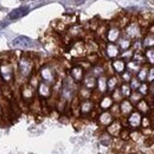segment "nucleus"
Segmentation results:
<instances>
[{
	"mask_svg": "<svg viewBox=\"0 0 154 154\" xmlns=\"http://www.w3.org/2000/svg\"><path fill=\"white\" fill-rule=\"evenodd\" d=\"M19 71L24 77L30 76L33 71V62L27 57H23L19 60Z\"/></svg>",
	"mask_w": 154,
	"mask_h": 154,
	"instance_id": "obj_1",
	"label": "nucleus"
},
{
	"mask_svg": "<svg viewBox=\"0 0 154 154\" xmlns=\"http://www.w3.org/2000/svg\"><path fill=\"white\" fill-rule=\"evenodd\" d=\"M40 77L44 83L54 84L55 83V70L50 65H44L40 69Z\"/></svg>",
	"mask_w": 154,
	"mask_h": 154,
	"instance_id": "obj_2",
	"label": "nucleus"
},
{
	"mask_svg": "<svg viewBox=\"0 0 154 154\" xmlns=\"http://www.w3.org/2000/svg\"><path fill=\"white\" fill-rule=\"evenodd\" d=\"M0 76L2 77V79L6 83H10L13 79L14 71H13V68L10 63H2L0 65Z\"/></svg>",
	"mask_w": 154,
	"mask_h": 154,
	"instance_id": "obj_3",
	"label": "nucleus"
},
{
	"mask_svg": "<svg viewBox=\"0 0 154 154\" xmlns=\"http://www.w3.org/2000/svg\"><path fill=\"white\" fill-rule=\"evenodd\" d=\"M12 45L14 48H18V49H29V48H31L33 45V43H32V40L29 38V37L19 36V37L13 39Z\"/></svg>",
	"mask_w": 154,
	"mask_h": 154,
	"instance_id": "obj_4",
	"label": "nucleus"
},
{
	"mask_svg": "<svg viewBox=\"0 0 154 154\" xmlns=\"http://www.w3.org/2000/svg\"><path fill=\"white\" fill-rule=\"evenodd\" d=\"M141 120H142V115L141 113L139 112H132L129 115H128V119H127V122H128V126L131 128H139L141 127Z\"/></svg>",
	"mask_w": 154,
	"mask_h": 154,
	"instance_id": "obj_5",
	"label": "nucleus"
},
{
	"mask_svg": "<svg viewBox=\"0 0 154 154\" xmlns=\"http://www.w3.org/2000/svg\"><path fill=\"white\" fill-rule=\"evenodd\" d=\"M29 11H30V8H29L27 6L18 7V8H16V10H13V11L10 12V14H8V19H11V20L19 19V18H21V17L26 16V14L29 13Z\"/></svg>",
	"mask_w": 154,
	"mask_h": 154,
	"instance_id": "obj_6",
	"label": "nucleus"
},
{
	"mask_svg": "<svg viewBox=\"0 0 154 154\" xmlns=\"http://www.w3.org/2000/svg\"><path fill=\"white\" fill-rule=\"evenodd\" d=\"M35 88L32 87V85H30V84H25L24 87H23V89H21V96L26 101V102H31L32 100H33V97H35Z\"/></svg>",
	"mask_w": 154,
	"mask_h": 154,
	"instance_id": "obj_7",
	"label": "nucleus"
},
{
	"mask_svg": "<svg viewBox=\"0 0 154 154\" xmlns=\"http://www.w3.org/2000/svg\"><path fill=\"white\" fill-rule=\"evenodd\" d=\"M107 131H108V134L112 135V136H119L121 131H122V125L119 120H114L108 127H107Z\"/></svg>",
	"mask_w": 154,
	"mask_h": 154,
	"instance_id": "obj_8",
	"label": "nucleus"
},
{
	"mask_svg": "<svg viewBox=\"0 0 154 154\" xmlns=\"http://www.w3.org/2000/svg\"><path fill=\"white\" fill-rule=\"evenodd\" d=\"M83 75H84V70L81 65H76L71 69L70 71V76H71V79L75 82V83H78L83 79Z\"/></svg>",
	"mask_w": 154,
	"mask_h": 154,
	"instance_id": "obj_9",
	"label": "nucleus"
},
{
	"mask_svg": "<svg viewBox=\"0 0 154 154\" xmlns=\"http://www.w3.org/2000/svg\"><path fill=\"white\" fill-rule=\"evenodd\" d=\"M94 109V103L90 101V100H83L79 104V110H81V114L82 115H88L93 112Z\"/></svg>",
	"mask_w": 154,
	"mask_h": 154,
	"instance_id": "obj_10",
	"label": "nucleus"
},
{
	"mask_svg": "<svg viewBox=\"0 0 154 154\" xmlns=\"http://www.w3.org/2000/svg\"><path fill=\"white\" fill-rule=\"evenodd\" d=\"M114 121V117L113 115L109 113V112H102L100 116H98V122H100V125L101 126H104V127H108L112 122Z\"/></svg>",
	"mask_w": 154,
	"mask_h": 154,
	"instance_id": "obj_11",
	"label": "nucleus"
},
{
	"mask_svg": "<svg viewBox=\"0 0 154 154\" xmlns=\"http://www.w3.org/2000/svg\"><path fill=\"white\" fill-rule=\"evenodd\" d=\"M119 109H120V113L122 115L127 116L133 112V104L129 102V100H122L120 106H119Z\"/></svg>",
	"mask_w": 154,
	"mask_h": 154,
	"instance_id": "obj_12",
	"label": "nucleus"
},
{
	"mask_svg": "<svg viewBox=\"0 0 154 154\" xmlns=\"http://www.w3.org/2000/svg\"><path fill=\"white\" fill-rule=\"evenodd\" d=\"M38 94L40 97H44V98H48V97L51 96V88L49 84L42 82L39 83L38 85Z\"/></svg>",
	"mask_w": 154,
	"mask_h": 154,
	"instance_id": "obj_13",
	"label": "nucleus"
},
{
	"mask_svg": "<svg viewBox=\"0 0 154 154\" xmlns=\"http://www.w3.org/2000/svg\"><path fill=\"white\" fill-rule=\"evenodd\" d=\"M106 51H107V55L110 58H115L120 55V49H119V46L115 45L114 43H109V44L107 45Z\"/></svg>",
	"mask_w": 154,
	"mask_h": 154,
	"instance_id": "obj_14",
	"label": "nucleus"
},
{
	"mask_svg": "<svg viewBox=\"0 0 154 154\" xmlns=\"http://www.w3.org/2000/svg\"><path fill=\"white\" fill-rule=\"evenodd\" d=\"M127 35L129 38H136L140 36V27L137 24H131L127 27Z\"/></svg>",
	"mask_w": 154,
	"mask_h": 154,
	"instance_id": "obj_15",
	"label": "nucleus"
},
{
	"mask_svg": "<svg viewBox=\"0 0 154 154\" xmlns=\"http://www.w3.org/2000/svg\"><path fill=\"white\" fill-rule=\"evenodd\" d=\"M112 65H113V69L117 74H123L125 70H126V63H125L123 59H115L112 63Z\"/></svg>",
	"mask_w": 154,
	"mask_h": 154,
	"instance_id": "obj_16",
	"label": "nucleus"
},
{
	"mask_svg": "<svg viewBox=\"0 0 154 154\" xmlns=\"http://www.w3.org/2000/svg\"><path fill=\"white\" fill-rule=\"evenodd\" d=\"M107 38L110 43H114L116 40H119V38H120V30L117 27H112L107 32Z\"/></svg>",
	"mask_w": 154,
	"mask_h": 154,
	"instance_id": "obj_17",
	"label": "nucleus"
},
{
	"mask_svg": "<svg viewBox=\"0 0 154 154\" xmlns=\"http://www.w3.org/2000/svg\"><path fill=\"white\" fill-rule=\"evenodd\" d=\"M83 84H84V87H85L88 90L94 89V88L96 87V79H95L94 75H88V76L83 79Z\"/></svg>",
	"mask_w": 154,
	"mask_h": 154,
	"instance_id": "obj_18",
	"label": "nucleus"
},
{
	"mask_svg": "<svg viewBox=\"0 0 154 154\" xmlns=\"http://www.w3.org/2000/svg\"><path fill=\"white\" fill-rule=\"evenodd\" d=\"M149 110H151V107L148 106V102L146 100H140L137 102V112L139 113L147 114V113H149Z\"/></svg>",
	"mask_w": 154,
	"mask_h": 154,
	"instance_id": "obj_19",
	"label": "nucleus"
},
{
	"mask_svg": "<svg viewBox=\"0 0 154 154\" xmlns=\"http://www.w3.org/2000/svg\"><path fill=\"white\" fill-rule=\"evenodd\" d=\"M112 106H113V100L110 96H104L100 102V107L103 112H106L107 109H110Z\"/></svg>",
	"mask_w": 154,
	"mask_h": 154,
	"instance_id": "obj_20",
	"label": "nucleus"
},
{
	"mask_svg": "<svg viewBox=\"0 0 154 154\" xmlns=\"http://www.w3.org/2000/svg\"><path fill=\"white\" fill-rule=\"evenodd\" d=\"M96 85L98 87V90L101 94L106 93L107 90V78L103 76L98 77V79H96Z\"/></svg>",
	"mask_w": 154,
	"mask_h": 154,
	"instance_id": "obj_21",
	"label": "nucleus"
},
{
	"mask_svg": "<svg viewBox=\"0 0 154 154\" xmlns=\"http://www.w3.org/2000/svg\"><path fill=\"white\" fill-rule=\"evenodd\" d=\"M117 84H119V78L117 77L112 76L109 79H107V88L109 89V91H114Z\"/></svg>",
	"mask_w": 154,
	"mask_h": 154,
	"instance_id": "obj_22",
	"label": "nucleus"
},
{
	"mask_svg": "<svg viewBox=\"0 0 154 154\" xmlns=\"http://www.w3.org/2000/svg\"><path fill=\"white\" fill-rule=\"evenodd\" d=\"M148 78V69L145 66V68H141L140 70H139V72H137V79H139V82H141V83H145V81Z\"/></svg>",
	"mask_w": 154,
	"mask_h": 154,
	"instance_id": "obj_23",
	"label": "nucleus"
},
{
	"mask_svg": "<svg viewBox=\"0 0 154 154\" xmlns=\"http://www.w3.org/2000/svg\"><path fill=\"white\" fill-rule=\"evenodd\" d=\"M119 45L120 48L119 49H122V50H127L129 46H131V40L129 38H119Z\"/></svg>",
	"mask_w": 154,
	"mask_h": 154,
	"instance_id": "obj_24",
	"label": "nucleus"
},
{
	"mask_svg": "<svg viewBox=\"0 0 154 154\" xmlns=\"http://www.w3.org/2000/svg\"><path fill=\"white\" fill-rule=\"evenodd\" d=\"M122 94H121V90L120 89H115L114 91H112V100H113V102L115 101V102H120V101H122Z\"/></svg>",
	"mask_w": 154,
	"mask_h": 154,
	"instance_id": "obj_25",
	"label": "nucleus"
},
{
	"mask_svg": "<svg viewBox=\"0 0 154 154\" xmlns=\"http://www.w3.org/2000/svg\"><path fill=\"white\" fill-rule=\"evenodd\" d=\"M121 94H122V96L123 97H129V95L132 94V89L129 88V85L128 84H123L122 87H121Z\"/></svg>",
	"mask_w": 154,
	"mask_h": 154,
	"instance_id": "obj_26",
	"label": "nucleus"
},
{
	"mask_svg": "<svg viewBox=\"0 0 154 154\" xmlns=\"http://www.w3.org/2000/svg\"><path fill=\"white\" fill-rule=\"evenodd\" d=\"M145 57L149 60V64H151V65H153V63H154V50H153V48L147 49V51H146V54H145Z\"/></svg>",
	"mask_w": 154,
	"mask_h": 154,
	"instance_id": "obj_27",
	"label": "nucleus"
},
{
	"mask_svg": "<svg viewBox=\"0 0 154 154\" xmlns=\"http://www.w3.org/2000/svg\"><path fill=\"white\" fill-rule=\"evenodd\" d=\"M137 93H139L140 95H146V94H148V85H147L146 83H141L140 87L137 88Z\"/></svg>",
	"mask_w": 154,
	"mask_h": 154,
	"instance_id": "obj_28",
	"label": "nucleus"
},
{
	"mask_svg": "<svg viewBox=\"0 0 154 154\" xmlns=\"http://www.w3.org/2000/svg\"><path fill=\"white\" fill-rule=\"evenodd\" d=\"M140 84H141V83L139 82V79H137V78H132V79L129 81V84H128V85H129V88H131V89H133V90H137V88L140 87Z\"/></svg>",
	"mask_w": 154,
	"mask_h": 154,
	"instance_id": "obj_29",
	"label": "nucleus"
},
{
	"mask_svg": "<svg viewBox=\"0 0 154 154\" xmlns=\"http://www.w3.org/2000/svg\"><path fill=\"white\" fill-rule=\"evenodd\" d=\"M153 44H154V39H153V35H149V37H146V39L143 40V45L146 48H153Z\"/></svg>",
	"mask_w": 154,
	"mask_h": 154,
	"instance_id": "obj_30",
	"label": "nucleus"
},
{
	"mask_svg": "<svg viewBox=\"0 0 154 154\" xmlns=\"http://www.w3.org/2000/svg\"><path fill=\"white\" fill-rule=\"evenodd\" d=\"M129 98H131V101H129L131 103H132V102H134V103H137V102L141 100V95H140L137 91H135V93H132V94L129 95Z\"/></svg>",
	"mask_w": 154,
	"mask_h": 154,
	"instance_id": "obj_31",
	"label": "nucleus"
},
{
	"mask_svg": "<svg viewBox=\"0 0 154 154\" xmlns=\"http://www.w3.org/2000/svg\"><path fill=\"white\" fill-rule=\"evenodd\" d=\"M149 125H151L149 119H148V117H142V120H141V126H142L143 128H148Z\"/></svg>",
	"mask_w": 154,
	"mask_h": 154,
	"instance_id": "obj_32",
	"label": "nucleus"
},
{
	"mask_svg": "<svg viewBox=\"0 0 154 154\" xmlns=\"http://www.w3.org/2000/svg\"><path fill=\"white\" fill-rule=\"evenodd\" d=\"M149 81V83H153V79H154V70L153 68L149 69V78H147Z\"/></svg>",
	"mask_w": 154,
	"mask_h": 154,
	"instance_id": "obj_33",
	"label": "nucleus"
},
{
	"mask_svg": "<svg viewBox=\"0 0 154 154\" xmlns=\"http://www.w3.org/2000/svg\"><path fill=\"white\" fill-rule=\"evenodd\" d=\"M123 74H125V72H123ZM131 77H132V76H131V72H126V74L123 75V79H125L126 82H129V81L132 79Z\"/></svg>",
	"mask_w": 154,
	"mask_h": 154,
	"instance_id": "obj_34",
	"label": "nucleus"
},
{
	"mask_svg": "<svg viewBox=\"0 0 154 154\" xmlns=\"http://www.w3.org/2000/svg\"><path fill=\"white\" fill-rule=\"evenodd\" d=\"M0 112H1V107H0Z\"/></svg>",
	"mask_w": 154,
	"mask_h": 154,
	"instance_id": "obj_35",
	"label": "nucleus"
}]
</instances>
